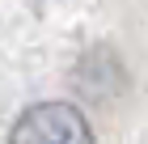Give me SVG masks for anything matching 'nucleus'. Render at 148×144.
I'll return each mask as SVG.
<instances>
[{"label": "nucleus", "instance_id": "1", "mask_svg": "<svg viewBox=\"0 0 148 144\" xmlns=\"http://www.w3.org/2000/svg\"><path fill=\"white\" fill-rule=\"evenodd\" d=\"M13 144H93L85 114L68 102H42L13 127Z\"/></svg>", "mask_w": 148, "mask_h": 144}]
</instances>
